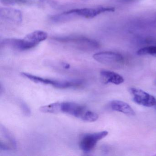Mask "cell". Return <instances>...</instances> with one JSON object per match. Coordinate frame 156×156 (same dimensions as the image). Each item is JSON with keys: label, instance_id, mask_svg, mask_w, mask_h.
Returning <instances> with one entry per match:
<instances>
[{"label": "cell", "instance_id": "30bf717a", "mask_svg": "<svg viewBox=\"0 0 156 156\" xmlns=\"http://www.w3.org/2000/svg\"><path fill=\"white\" fill-rule=\"evenodd\" d=\"M100 76L105 83L114 84L119 85L124 83V79L121 75L108 70H102L100 72Z\"/></svg>", "mask_w": 156, "mask_h": 156}, {"label": "cell", "instance_id": "d6986e66", "mask_svg": "<svg viewBox=\"0 0 156 156\" xmlns=\"http://www.w3.org/2000/svg\"><path fill=\"white\" fill-rule=\"evenodd\" d=\"M63 66L65 68H66V69H68L70 68V65L66 63H62Z\"/></svg>", "mask_w": 156, "mask_h": 156}, {"label": "cell", "instance_id": "9c48e42d", "mask_svg": "<svg viewBox=\"0 0 156 156\" xmlns=\"http://www.w3.org/2000/svg\"><path fill=\"white\" fill-rule=\"evenodd\" d=\"M110 107L112 110L117 112L123 113L129 116L136 115L135 111L127 103L120 100H113L110 104Z\"/></svg>", "mask_w": 156, "mask_h": 156}, {"label": "cell", "instance_id": "7a4b0ae2", "mask_svg": "<svg viewBox=\"0 0 156 156\" xmlns=\"http://www.w3.org/2000/svg\"><path fill=\"white\" fill-rule=\"evenodd\" d=\"M108 135L107 131H102L90 133L84 135L81 139L79 146L85 152H89L94 149L98 141L103 139Z\"/></svg>", "mask_w": 156, "mask_h": 156}, {"label": "cell", "instance_id": "8fae6325", "mask_svg": "<svg viewBox=\"0 0 156 156\" xmlns=\"http://www.w3.org/2000/svg\"><path fill=\"white\" fill-rule=\"evenodd\" d=\"M21 75L25 78L30 79L33 82H35L38 83L43 84L50 85L55 87L56 84L57 80H51V79H48V78H43L31 74L26 73H22Z\"/></svg>", "mask_w": 156, "mask_h": 156}, {"label": "cell", "instance_id": "44dd1931", "mask_svg": "<svg viewBox=\"0 0 156 156\" xmlns=\"http://www.w3.org/2000/svg\"><path fill=\"white\" fill-rule=\"evenodd\" d=\"M155 108H156V105L155 106Z\"/></svg>", "mask_w": 156, "mask_h": 156}, {"label": "cell", "instance_id": "ffe728a7", "mask_svg": "<svg viewBox=\"0 0 156 156\" xmlns=\"http://www.w3.org/2000/svg\"><path fill=\"white\" fill-rule=\"evenodd\" d=\"M125 1H133V0H125Z\"/></svg>", "mask_w": 156, "mask_h": 156}, {"label": "cell", "instance_id": "e0dca14e", "mask_svg": "<svg viewBox=\"0 0 156 156\" xmlns=\"http://www.w3.org/2000/svg\"><path fill=\"white\" fill-rule=\"evenodd\" d=\"M21 108L23 111V113L25 115L30 116V115L31 111L30 108L28 106V105L24 102H21L20 104Z\"/></svg>", "mask_w": 156, "mask_h": 156}, {"label": "cell", "instance_id": "6da1fadb", "mask_svg": "<svg viewBox=\"0 0 156 156\" xmlns=\"http://www.w3.org/2000/svg\"><path fill=\"white\" fill-rule=\"evenodd\" d=\"M52 40L83 51H92L100 47V44L97 41L80 35L58 36L53 37Z\"/></svg>", "mask_w": 156, "mask_h": 156}, {"label": "cell", "instance_id": "5b68a950", "mask_svg": "<svg viewBox=\"0 0 156 156\" xmlns=\"http://www.w3.org/2000/svg\"><path fill=\"white\" fill-rule=\"evenodd\" d=\"M47 37V33L42 31H35L29 34L24 39H22V51L34 48L40 43L46 40Z\"/></svg>", "mask_w": 156, "mask_h": 156}, {"label": "cell", "instance_id": "52a82bcc", "mask_svg": "<svg viewBox=\"0 0 156 156\" xmlns=\"http://www.w3.org/2000/svg\"><path fill=\"white\" fill-rule=\"evenodd\" d=\"M0 18L4 21L18 25L22 22L23 14L19 10L12 8H1L0 9Z\"/></svg>", "mask_w": 156, "mask_h": 156}, {"label": "cell", "instance_id": "2e32d148", "mask_svg": "<svg viewBox=\"0 0 156 156\" xmlns=\"http://www.w3.org/2000/svg\"><path fill=\"white\" fill-rule=\"evenodd\" d=\"M1 130L2 134H3L4 137L6 139L8 140V141L11 144L13 148H16V146H17L16 140H15V139L11 135L9 132L7 130V129L4 127V126H2Z\"/></svg>", "mask_w": 156, "mask_h": 156}, {"label": "cell", "instance_id": "3957f363", "mask_svg": "<svg viewBox=\"0 0 156 156\" xmlns=\"http://www.w3.org/2000/svg\"><path fill=\"white\" fill-rule=\"evenodd\" d=\"M115 8L111 7H101L96 9L83 8L73 9L67 11L69 13L73 14L76 17H81L86 19H92L101 13L106 12H114Z\"/></svg>", "mask_w": 156, "mask_h": 156}, {"label": "cell", "instance_id": "ba28073f", "mask_svg": "<svg viewBox=\"0 0 156 156\" xmlns=\"http://www.w3.org/2000/svg\"><path fill=\"white\" fill-rule=\"evenodd\" d=\"M62 113H66L76 118L82 119L86 109L84 106L73 102H66L62 103Z\"/></svg>", "mask_w": 156, "mask_h": 156}, {"label": "cell", "instance_id": "5bb4252c", "mask_svg": "<svg viewBox=\"0 0 156 156\" xmlns=\"http://www.w3.org/2000/svg\"><path fill=\"white\" fill-rule=\"evenodd\" d=\"M139 55H151L156 56V46H148L140 49L137 51Z\"/></svg>", "mask_w": 156, "mask_h": 156}, {"label": "cell", "instance_id": "7c38bea8", "mask_svg": "<svg viewBox=\"0 0 156 156\" xmlns=\"http://www.w3.org/2000/svg\"><path fill=\"white\" fill-rule=\"evenodd\" d=\"M62 103L56 102L47 105L43 106L40 108V111L45 113L58 114L62 112Z\"/></svg>", "mask_w": 156, "mask_h": 156}, {"label": "cell", "instance_id": "4fadbf2b", "mask_svg": "<svg viewBox=\"0 0 156 156\" xmlns=\"http://www.w3.org/2000/svg\"><path fill=\"white\" fill-rule=\"evenodd\" d=\"M2 4L6 5H31L34 3L33 0H0Z\"/></svg>", "mask_w": 156, "mask_h": 156}, {"label": "cell", "instance_id": "7402d4cb", "mask_svg": "<svg viewBox=\"0 0 156 156\" xmlns=\"http://www.w3.org/2000/svg\"><path fill=\"white\" fill-rule=\"evenodd\" d=\"M155 155H156V154H155Z\"/></svg>", "mask_w": 156, "mask_h": 156}, {"label": "cell", "instance_id": "ac0fdd59", "mask_svg": "<svg viewBox=\"0 0 156 156\" xmlns=\"http://www.w3.org/2000/svg\"><path fill=\"white\" fill-rule=\"evenodd\" d=\"M0 149L2 150H9L11 149V147L9 145L1 141L0 143Z\"/></svg>", "mask_w": 156, "mask_h": 156}, {"label": "cell", "instance_id": "9a60e30c", "mask_svg": "<svg viewBox=\"0 0 156 156\" xmlns=\"http://www.w3.org/2000/svg\"><path fill=\"white\" fill-rule=\"evenodd\" d=\"M98 115L95 112L91 111H86L82 119L88 122H95L98 119Z\"/></svg>", "mask_w": 156, "mask_h": 156}, {"label": "cell", "instance_id": "277c9868", "mask_svg": "<svg viewBox=\"0 0 156 156\" xmlns=\"http://www.w3.org/2000/svg\"><path fill=\"white\" fill-rule=\"evenodd\" d=\"M129 92L133 100L137 104L147 107L156 105V98L155 97L143 90L132 87L129 89Z\"/></svg>", "mask_w": 156, "mask_h": 156}, {"label": "cell", "instance_id": "8992f818", "mask_svg": "<svg viewBox=\"0 0 156 156\" xmlns=\"http://www.w3.org/2000/svg\"><path fill=\"white\" fill-rule=\"evenodd\" d=\"M93 58L100 63L109 66H116L122 63L123 56L120 54L111 51L101 52L95 54Z\"/></svg>", "mask_w": 156, "mask_h": 156}]
</instances>
